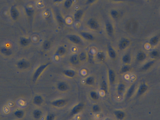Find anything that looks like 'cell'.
<instances>
[{"mask_svg": "<svg viewBox=\"0 0 160 120\" xmlns=\"http://www.w3.org/2000/svg\"><path fill=\"white\" fill-rule=\"evenodd\" d=\"M0 51L1 54H2L5 56H10L12 54L11 50L10 49L6 47H2L0 48Z\"/></svg>", "mask_w": 160, "mask_h": 120, "instance_id": "cell-28", "label": "cell"}, {"mask_svg": "<svg viewBox=\"0 0 160 120\" xmlns=\"http://www.w3.org/2000/svg\"><path fill=\"white\" fill-rule=\"evenodd\" d=\"M43 101H44L43 98L40 95L35 96L33 100V102L34 104L38 106H40L42 105L43 103Z\"/></svg>", "mask_w": 160, "mask_h": 120, "instance_id": "cell-18", "label": "cell"}, {"mask_svg": "<svg viewBox=\"0 0 160 120\" xmlns=\"http://www.w3.org/2000/svg\"><path fill=\"white\" fill-rule=\"evenodd\" d=\"M57 88L59 91L61 92H64L68 90L69 86L67 82H60L58 84Z\"/></svg>", "mask_w": 160, "mask_h": 120, "instance_id": "cell-12", "label": "cell"}, {"mask_svg": "<svg viewBox=\"0 0 160 120\" xmlns=\"http://www.w3.org/2000/svg\"><path fill=\"white\" fill-rule=\"evenodd\" d=\"M78 58L80 62H84L87 58V54L85 52H81L79 54Z\"/></svg>", "mask_w": 160, "mask_h": 120, "instance_id": "cell-37", "label": "cell"}, {"mask_svg": "<svg viewBox=\"0 0 160 120\" xmlns=\"http://www.w3.org/2000/svg\"><path fill=\"white\" fill-rule=\"evenodd\" d=\"M56 19L58 23L61 26H63L65 24V20L63 16L59 12H57L56 14Z\"/></svg>", "mask_w": 160, "mask_h": 120, "instance_id": "cell-21", "label": "cell"}, {"mask_svg": "<svg viewBox=\"0 0 160 120\" xmlns=\"http://www.w3.org/2000/svg\"><path fill=\"white\" fill-rule=\"evenodd\" d=\"M16 65L17 68L19 69L25 70L30 67V64L27 60L22 59L20 60L17 62Z\"/></svg>", "mask_w": 160, "mask_h": 120, "instance_id": "cell-8", "label": "cell"}, {"mask_svg": "<svg viewBox=\"0 0 160 120\" xmlns=\"http://www.w3.org/2000/svg\"><path fill=\"white\" fill-rule=\"evenodd\" d=\"M115 117L118 120H123L126 116L125 112L122 110H116L114 112Z\"/></svg>", "mask_w": 160, "mask_h": 120, "instance_id": "cell-15", "label": "cell"}, {"mask_svg": "<svg viewBox=\"0 0 160 120\" xmlns=\"http://www.w3.org/2000/svg\"><path fill=\"white\" fill-rule=\"evenodd\" d=\"M14 115L16 118L18 119H21L24 116V112L22 110L18 109L16 110L14 112Z\"/></svg>", "mask_w": 160, "mask_h": 120, "instance_id": "cell-36", "label": "cell"}, {"mask_svg": "<svg viewBox=\"0 0 160 120\" xmlns=\"http://www.w3.org/2000/svg\"><path fill=\"white\" fill-rule=\"evenodd\" d=\"M69 61L70 62L74 65H77L80 62L78 56L77 54H73L71 56L69 59Z\"/></svg>", "mask_w": 160, "mask_h": 120, "instance_id": "cell-27", "label": "cell"}, {"mask_svg": "<svg viewBox=\"0 0 160 120\" xmlns=\"http://www.w3.org/2000/svg\"><path fill=\"white\" fill-rule=\"evenodd\" d=\"M42 116V111L39 109H35L33 112V116L36 119H40Z\"/></svg>", "mask_w": 160, "mask_h": 120, "instance_id": "cell-34", "label": "cell"}, {"mask_svg": "<svg viewBox=\"0 0 160 120\" xmlns=\"http://www.w3.org/2000/svg\"><path fill=\"white\" fill-rule=\"evenodd\" d=\"M63 0H53V2L54 3H56V2H61V1H62Z\"/></svg>", "mask_w": 160, "mask_h": 120, "instance_id": "cell-47", "label": "cell"}, {"mask_svg": "<svg viewBox=\"0 0 160 120\" xmlns=\"http://www.w3.org/2000/svg\"><path fill=\"white\" fill-rule=\"evenodd\" d=\"M51 43L49 40H45L43 43V48L45 50H48L51 48Z\"/></svg>", "mask_w": 160, "mask_h": 120, "instance_id": "cell-41", "label": "cell"}, {"mask_svg": "<svg viewBox=\"0 0 160 120\" xmlns=\"http://www.w3.org/2000/svg\"><path fill=\"white\" fill-rule=\"evenodd\" d=\"M108 54L111 59H114L117 57V52L111 45L108 46Z\"/></svg>", "mask_w": 160, "mask_h": 120, "instance_id": "cell-14", "label": "cell"}, {"mask_svg": "<svg viewBox=\"0 0 160 120\" xmlns=\"http://www.w3.org/2000/svg\"><path fill=\"white\" fill-rule=\"evenodd\" d=\"M84 104L82 103H79L78 104L76 105L73 107L72 109L71 112H70V115L71 116H74L80 112L84 108Z\"/></svg>", "mask_w": 160, "mask_h": 120, "instance_id": "cell-6", "label": "cell"}, {"mask_svg": "<svg viewBox=\"0 0 160 120\" xmlns=\"http://www.w3.org/2000/svg\"><path fill=\"white\" fill-rule=\"evenodd\" d=\"M67 38L70 42L76 45H81L82 41L79 36L75 34H70L67 36Z\"/></svg>", "mask_w": 160, "mask_h": 120, "instance_id": "cell-3", "label": "cell"}, {"mask_svg": "<svg viewBox=\"0 0 160 120\" xmlns=\"http://www.w3.org/2000/svg\"><path fill=\"white\" fill-rule=\"evenodd\" d=\"M96 57L97 60H98L100 62H103L105 59L106 57L104 52L102 51H99L97 53Z\"/></svg>", "mask_w": 160, "mask_h": 120, "instance_id": "cell-33", "label": "cell"}, {"mask_svg": "<svg viewBox=\"0 0 160 120\" xmlns=\"http://www.w3.org/2000/svg\"><path fill=\"white\" fill-rule=\"evenodd\" d=\"M126 90V86L123 83H120L118 84V86L117 87V93L118 95L120 96H122L124 94L125 91Z\"/></svg>", "mask_w": 160, "mask_h": 120, "instance_id": "cell-22", "label": "cell"}, {"mask_svg": "<svg viewBox=\"0 0 160 120\" xmlns=\"http://www.w3.org/2000/svg\"><path fill=\"white\" fill-rule=\"evenodd\" d=\"M66 48H65L64 46H60L58 48L55 54L56 56H63L65 55L66 52Z\"/></svg>", "mask_w": 160, "mask_h": 120, "instance_id": "cell-25", "label": "cell"}, {"mask_svg": "<svg viewBox=\"0 0 160 120\" xmlns=\"http://www.w3.org/2000/svg\"><path fill=\"white\" fill-rule=\"evenodd\" d=\"M92 110L93 112H94V113H97V112H98L100 111L101 108L98 105H97V104H95L92 106Z\"/></svg>", "mask_w": 160, "mask_h": 120, "instance_id": "cell-43", "label": "cell"}, {"mask_svg": "<svg viewBox=\"0 0 160 120\" xmlns=\"http://www.w3.org/2000/svg\"><path fill=\"white\" fill-rule=\"evenodd\" d=\"M160 41V38L158 36H154L149 40V44L152 46H156Z\"/></svg>", "mask_w": 160, "mask_h": 120, "instance_id": "cell-24", "label": "cell"}, {"mask_svg": "<svg viewBox=\"0 0 160 120\" xmlns=\"http://www.w3.org/2000/svg\"><path fill=\"white\" fill-rule=\"evenodd\" d=\"M31 40L30 38L22 37L20 39V44L23 46H26L30 44Z\"/></svg>", "mask_w": 160, "mask_h": 120, "instance_id": "cell-29", "label": "cell"}, {"mask_svg": "<svg viewBox=\"0 0 160 120\" xmlns=\"http://www.w3.org/2000/svg\"><path fill=\"white\" fill-rule=\"evenodd\" d=\"M105 120H111V119H109V118H107V119H106Z\"/></svg>", "mask_w": 160, "mask_h": 120, "instance_id": "cell-48", "label": "cell"}, {"mask_svg": "<svg viewBox=\"0 0 160 120\" xmlns=\"http://www.w3.org/2000/svg\"><path fill=\"white\" fill-rule=\"evenodd\" d=\"M25 11L26 13V15L29 18H31L34 15V10L31 8L25 7Z\"/></svg>", "mask_w": 160, "mask_h": 120, "instance_id": "cell-30", "label": "cell"}, {"mask_svg": "<svg viewBox=\"0 0 160 120\" xmlns=\"http://www.w3.org/2000/svg\"><path fill=\"white\" fill-rule=\"evenodd\" d=\"M148 86L145 82H142L140 84L138 89L137 94H136V97L138 98L142 96L145 94V92L148 90Z\"/></svg>", "mask_w": 160, "mask_h": 120, "instance_id": "cell-5", "label": "cell"}, {"mask_svg": "<svg viewBox=\"0 0 160 120\" xmlns=\"http://www.w3.org/2000/svg\"><path fill=\"white\" fill-rule=\"evenodd\" d=\"M116 74L114 71L111 69H109L108 70V79L111 84H114L116 81Z\"/></svg>", "mask_w": 160, "mask_h": 120, "instance_id": "cell-13", "label": "cell"}, {"mask_svg": "<svg viewBox=\"0 0 160 120\" xmlns=\"http://www.w3.org/2000/svg\"><path fill=\"white\" fill-rule=\"evenodd\" d=\"M97 0H87L86 4H92L95 3Z\"/></svg>", "mask_w": 160, "mask_h": 120, "instance_id": "cell-45", "label": "cell"}, {"mask_svg": "<svg viewBox=\"0 0 160 120\" xmlns=\"http://www.w3.org/2000/svg\"><path fill=\"white\" fill-rule=\"evenodd\" d=\"M101 90L103 91H104L105 92H107V82L105 81V80H103L101 82Z\"/></svg>", "mask_w": 160, "mask_h": 120, "instance_id": "cell-42", "label": "cell"}, {"mask_svg": "<svg viewBox=\"0 0 160 120\" xmlns=\"http://www.w3.org/2000/svg\"><path fill=\"white\" fill-rule=\"evenodd\" d=\"M10 15L12 19L13 20H16L18 18L19 16V11L17 10L15 6H12L10 10Z\"/></svg>", "mask_w": 160, "mask_h": 120, "instance_id": "cell-9", "label": "cell"}, {"mask_svg": "<svg viewBox=\"0 0 160 120\" xmlns=\"http://www.w3.org/2000/svg\"><path fill=\"white\" fill-rule=\"evenodd\" d=\"M131 44L129 39L126 38H123L119 42L118 44V48L120 50H124L127 48Z\"/></svg>", "mask_w": 160, "mask_h": 120, "instance_id": "cell-2", "label": "cell"}, {"mask_svg": "<svg viewBox=\"0 0 160 120\" xmlns=\"http://www.w3.org/2000/svg\"><path fill=\"white\" fill-rule=\"evenodd\" d=\"M83 15V11L81 10H79L75 12L74 17L76 21H80Z\"/></svg>", "mask_w": 160, "mask_h": 120, "instance_id": "cell-23", "label": "cell"}, {"mask_svg": "<svg viewBox=\"0 0 160 120\" xmlns=\"http://www.w3.org/2000/svg\"><path fill=\"white\" fill-rule=\"evenodd\" d=\"M105 29L106 30L107 34L110 37L113 36L114 32V29L113 24L109 21H107L105 23Z\"/></svg>", "mask_w": 160, "mask_h": 120, "instance_id": "cell-7", "label": "cell"}, {"mask_svg": "<svg viewBox=\"0 0 160 120\" xmlns=\"http://www.w3.org/2000/svg\"><path fill=\"white\" fill-rule=\"evenodd\" d=\"M87 26L88 27L92 30H97L99 28V24L98 22L94 18L89 19L87 22Z\"/></svg>", "mask_w": 160, "mask_h": 120, "instance_id": "cell-4", "label": "cell"}, {"mask_svg": "<svg viewBox=\"0 0 160 120\" xmlns=\"http://www.w3.org/2000/svg\"><path fill=\"white\" fill-rule=\"evenodd\" d=\"M50 64H51L50 62H47L46 64H43L42 65H40L35 70L32 76V81L33 82H35L37 81L38 78L42 74V73Z\"/></svg>", "mask_w": 160, "mask_h": 120, "instance_id": "cell-1", "label": "cell"}, {"mask_svg": "<svg viewBox=\"0 0 160 120\" xmlns=\"http://www.w3.org/2000/svg\"><path fill=\"white\" fill-rule=\"evenodd\" d=\"M155 60H153L148 62H146V64L143 65V66L141 67V71H145L149 70V68L152 67L155 64Z\"/></svg>", "mask_w": 160, "mask_h": 120, "instance_id": "cell-16", "label": "cell"}, {"mask_svg": "<svg viewBox=\"0 0 160 120\" xmlns=\"http://www.w3.org/2000/svg\"><path fill=\"white\" fill-rule=\"evenodd\" d=\"M55 116L53 114H49L46 117V120H54Z\"/></svg>", "mask_w": 160, "mask_h": 120, "instance_id": "cell-44", "label": "cell"}, {"mask_svg": "<svg viewBox=\"0 0 160 120\" xmlns=\"http://www.w3.org/2000/svg\"><path fill=\"white\" fill-rule=\"evenodd\" d=\"M111 17L113 19H117L119 16V12L116 10H112L110 11Z\"/></svg>", "mask_w": 160, "mask_h": 120, "instance_id": "cell-40", "label": "cell"}, {"mask_svg": "<svg viewBox=\"0 0 160 120\" xmlns=\"http://www.w3.org/2000/svg\"><path fill=\"white\" fill-rule=\"evenodd\" d=\"M89 95L92 99L94 100H98V98H99V95L95 91L90 92V94H89Z\"/></svg>", "mask_w": 160, "mask_h": 120, "instance_id": "cell-39", "label": "cell"}, {"mask_svg": "<svg viewBox=\"0 0 160 120\" xmlns=\"http://www.w3.org/2000/svg\"><path fill=\"white\" fill-rule=\"evenodd\" d=\"M147 57V54L145 52L141 51L138 52L136 56V60L138 62H142L146 59Z\"/></svg>", "mask_w": 160, "mask_h": 120, "instance_id": "cell-19", "label": "cell"}, {"mask_svg": "<svg viewBox=\"0 0 160 120\" xmlns=\"http://www.w3.org/2000/svg\"><path fill=\"white\" fill-rule=\"evenodd\" d=\"M95 82V79L92 76H89L85 80V83L87 85L92 86L94 85Z\"/></svg>", "mask_w": 160, "mask_h": 120, "instance_id": "cell-32", "label": "cell"}, {"mask_svg": "<svg viewBox=\"0 0 160 120\" xmlns=\"http://www.w3.org/2000/svg\"><path fill=\"white\" fill-rule=\"evenodd\" d=\"M149 56L152 59L154 60L160 57V53L158 50H154L149 52Z\"/></svg>", "mask_w": 160, "mask_h": 120, "instance_id": "cell-31", "label": "cell"}, {"mask_svg": "<svg viewBox=\"0 0 160 120\" xmlns=\"http://www.w3.org/2000/svg\"><path fill=\"white\" fill-rule=\"evenodd\" d=\"M123 62L125 64H129L132 60V57L130 54H124L122 58Z\"/></svg>", "mask_w": 160, "mask_h": 120, "instance_id": "cell-26", "label": "cell"}, {"mask_svg": "<svg viewBox=\"0 0 160 120\" xmlns=\"http://www.w3.org/2000/svg\"><path fill=\"white\" fill-rule=\"evenodd\" d=\"M131 66L129 65V64H125L122 66L120 70V72L121 74H124L127 73L131 70Z\"/></svg>", "mask_w": 160, "mask_h": 120, "instance_id": "cell-35", "label": "cell"}, {"mask_svg": "<svg viewBox=\"0 0 160 120\" xmlns=\"http://www.w3.org/2000/svg\"><path fill=\"white\" fill-rule=\"evenodd\" d=\"M67 101L64 99H59L52 102V105L56 108H61L66 104Z\"/></svg>", "mask_w": 160, "mask_h": 120, "instance_id": "cell-10", "label": "cell"}, {"mask_svg": "<svg viewBox=\"0 0 160 120\" xmlns=\"http://www.w3.org/2000/svg\"><path fill=\"white\" fill-rule=\"evenodd\" d=\"M136 86V84L134 83L133 84H132L129 89L127 90L126 94V98L129 99L130 98L132 97V96L133 95V94L135 92V88Z\"/></svg>", "mask_w": 160, "mask_h": 120, "instance_id": "cell-11", "label": "cell"}, {"mask_svg": "<svg viewBox=\"0 0 160 120\" xmlns=\"http://www.w3.org/2000/svg\"><path fill=\"white\" fill-rule=\"evenodd\" d=\"M73 4V0H65L64 2V6L66 8H69L71 7Z\"/></svg>", "mask_w": 160, "mask_h": 120, "instance_id": "cell-38", "label": "cell"}, {"mask_svg": "<svg viewBox=\"0 0 160 120\" xmlns=\"http://www.w3.org/2000/svg\"><path fill=\"white\" fill-rule=\"evenodd\" d=\"M112 2H126L128 0H110Z\"/></svg>", "mask_w": 160, "mask_h": 120, "instance_id": "cell-46", "label": "cell"}, {"mask_svg": "<svg viewBox=\"0 0 160 120\" xmlns=\"http://www.w3.org/2000/svg\"><path fill=\"white\" fill-rule=\"evenodd\" d=\"M80 34L81 36V37L83 38L84 39L87 40H89V41H92L95 38V37L94 36L89 32H80Z\"/></svg>", "mask_w": 160, "mask_h": 120, "instance_id": "cell-17", "label": "cell"}, {"mask_svg": "<svg viewBox=\"0 0 160 120\" xmlns=\"http://www.w3.org/2000/svg\"><path fill=\"white\" fill-rule=\"evenodd\" d=\"M63 73L65 76L69 78H73L76 75V71L72 70H63Z\"/></svg>", "mask_w": 160, "mask_h": 120, "instance_id": "cell-20", "label": "cell"}]
</instances>
